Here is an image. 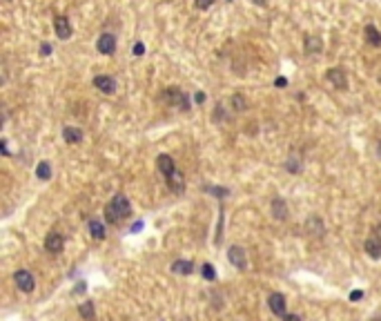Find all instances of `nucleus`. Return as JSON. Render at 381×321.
Returning a JSON list of instances; mask_svg holds the SVG:
<instances>
[{"label":"nucleus","mask_w":381,"mask_h":321,"mask_svg":"<svg viewBox=\"0 0 381 321\" xmlns=\"http://www.w3.org/2000/svg\"><path fill=\"white\" fill-rule=\"evenodd\" d=\"M130 212H132L130 199H127L125 194H116L114 199H112V203L105 205V219H107V223L114 225V223H121Z\"/></svg>","instance_id":"f257e3e1"},{"label":"nucleus","mask_w":381,"mask_h":321,"mask_svg":"<svg viewBox=\"0 0 381 321\" xmlns=\"http://www.w3.org/2000/svg\"><path fill=\"white\" fill-rule=\"evenodd\" d=\"M163 101L169 103V105L174 107H183V110H187V98L178 87H167L165 92H163Z\"/></svg>","instance_id":"f03ea898"},{"label":"nucleus","mask_w":381,"mask_h":321,"mask_svg":"<svg viewBox=\"0 0 381 321\" xmlns=\"http://www.w3.org/2000/svg\"><path fill=\"white\" fill-rule=\"evenodd\" d=\"M96 49L105 56H112L116 51V36L114 34H101L99 43H96Z\"/></svg>","instance_id":"7ed1b4c3"},{"label":"nucleus","mask_w":381,"mask_h":321,"mask_svg":"<svg viewBox=\"0 0 381 321\" xmlns=\"http://www.w3.org/2000/svg\"><path fill=\"white\" fill-rule=\"evenodd\" d=\"M14 281H16V286L23 290V292H32L36 281H34V274L29 270H18L16 274H14Z\"/></svg>","instance_id":"20e7f679"},{"label":"nucleus","mask_w":381,"mask_h":321,"mask_svg":"<svg viewBox=\"0 0 381 321\" xmlns=\"http://www.w3.org/2000/svg\"><path fill=\"white\" fill-rule=\"evenodd\" d=\"M228 259L230 263H232L234 268H239V270H245V266H248V259H245V250L239 246H232L228 250Z\"/></svg>","instance_id":"39448f33"},{"label":"nucleus","mask_w":381,"mask_h":321,"mask_svg":"<svg viewBox=\"0 0 381 321\" xmlns=\"http://www.w3.org/2000/svg\"><path fill=\"white\" fill-rule=\"evenodd\" d=\"M328 81L332 83L337 90L346 92L348 90V78H346V71L339 69V67H332V69H328Z\"/></svg>","instance_id":"423d86ee"},{"label":"nucleus","mask_w":381,"mask_h":321,"mask_svg":"<svg viewBox=\"0 0 381 321\" xmlns=\"http://www.w3.org/2000/svg\"><path fill=\"white\" fill-rule=\"evenodd\" d=\"M54 29H56V36H58L60 40H67L71 36V23L65 16H56L54 18Z\"/></svg>","instance_id":"0eeeda50"},{"label":"nucleus","mask_w":381,"mask_h":321,"mask_svg":"<svg viewBox=\"0 0 381 321\" xmlns=\"http://www.w3.org/2000/svg\"><path fill=\"white\" fill-rule=\"evenodd\" d=\"M94 85H96V90L103 92V94H114V92H116V81H114V76H96V78H94Z\"/></svg>","instance_id":"6e6552de"},{"label":"nucleus","mask_w":381,"mask_h":321,"mask_svg":"<svg viewBox=\"0 0 381 321\" xmlns=\"http://www.w3.org/2000/svg\"><path fill=\"white\" fill-rule=\"evenodd\" d=\"M63 246H65V241H63V236H60L58 232H49L47 239H45V248H47L51 255H58V252H63Z\"/></svg>","instance_id":"1a4fd4ad"},{"label":"nucleus","mask_w":381,"mask_h":321,"mask_svg":"<svg viewBox=\"0 0 381 321\" xmlns=\"http://www.w3.org/2000/svg\"><path fill=\"white\" fill-rule=\"evenodd\" d=\"M156 165H158V172L165 174V177H172V174L176 172V168H174V158L169 156V154H161V156L156 158Z\"/></svg>","instance_id":"9d476101"},{"label":"nucleus","mask_w":381,"mask_h":321,"mask_svg":"<svg viewBox=\"0 0 381 321\" xmlns=\"http://www.w3.org/2000/svg\"><path fill=\"white\" fill-rule=\"evenodd\" d=\"M267 305H270V310L274 314H285V297H283L281 292H274L270 294V299H267Z\"/></svg>","instance_id":"9b49d317"},{"label":"nucleus","mask_w":381,"mask_h":321,"mask_svg":"<svg viewBox=\"0 0 381 321\" xmlns=\"http://www.w3.org/2000/svg\"><path fill=\"white\" fill-rule=\"evenodd\" d=\"M363 34H365V40H368L372 47H379V45H381V32L374 27V25H365Z\"/></svg>","instance_id":"f8f14e48"},{"label":"nucleus","mask_w":381,"mask_h":321,"mask_svg":"<svg viewBox=\"0 0 381 321\" xmlns=\"http://www.w3.org/2000/svg\"><path fill=\"white\" fill-rule=\"evenodd\" d=\"M365 252L372 259H381V239L379 236H372V239L365 241Z\"/></svg>","instance_id":"ddd939ff"},{"label":"nucleus","mask_w":381,"mask_h":321,"mask_svg":"<svg viewBox=\"0 0 381 321\" xmlns=\"http://www.w3.org/2000/svg\"><path fill=\"white\" fill-rule=\"evenodd\" d=\"M63 136H65V141L69 143V145H76V143L83 141V132H80L78 127H65L63 129Z\"/></svg>","instance_id":"4468645a"},{"label":"nucleus","mask_w":381,"mask_h":321,"mask_svg":"<svg viewBox=\"0 0 381 321\" xmlns=\"http://www.w3.org/2000/svg\"><path fill=\"white\" fill-rule=\"evenodd\" d=\"M272 214L276 216V219H288V205H285V201L283 199H279V196H276L274 201H272Z\"/></svg>","instance_id":"2eb2a0df"},{"label":"nucleus","mask_w":381,"mask_h":321,"mask_svg":"<svg viewBox=\"0 0 381 321\" xmlns=\"http://www.w3.org/2000/svg\"><path fill=\"white\" fill-rule=\"evenodd\" d=\"M167 185L172 192H183L185 190V181H183V174L181 172H174L172 177H167Z\"/></svg>","instance_id":"dca6fc26"},{"label":"nucleus","mask_w":381,"mask_h":321,"mask_svg":"<svg viewBox=\"0 0 381 321\" xmlns=\"http://www.w3.org/2000/svg\"><path fill=\"white\" fill-rule=\"evenodd\" d=\"M87 227H89V234L94 236L96 241H103V239H105V225H103L101 221L91 219V221H89V225H87Z\"/></svg>","instance_id":"f3484780"},{"label":"nucleus","mask_w":381,"mask_h":321,"mask_svg":"<svg viewBox=\"0 0 381 321\" xmlns=\"http://www.w3.org/2000/svg\"><path fill=\"white\" fill-rule=\"evenodd\" d=\"M306 49H308V54H321V49H323L321 38H317V36H306Z\"/></svg>","instance_id":"a211bd4d"},{"label":"nucleus","mask_w":381,"mask_h":321,"mask_svg":"<svg viewBox=\"0 0 381 321\" xmlns=\"http://www.w3.org/2000/svg\"><path fill=\"white\" fill-rule=\"evenodd\" d=\"M192 263H189V261H183V259H181V261H174L172 263V270L174 272H176V274H192Z\"/></svg>","instance_id":"6ab92c4d"},{"label":"nucleus","mask_w":381,"mask_h":321,"mask_svg":"<svg viewBox=\"0 0 381 321\" xmlns=\"http://www.w3.org/2000/svg\"><path fill=\"white\" fill-rule=\"evenodd\" d=\"M36 177H38L40 181L51 179V168H49L47 160H40V163H38V168H36Z\"/></svg>","instance_id":"aec40b11"},{"label":"nucleus","mask_w":381,"mask_h":321,"mask_svg":"<svg viewBox=\"0 0 381 321\" xmlns=\"http://www.w3.org/2000/svg\"><path fill=\"white\" fill-rule=\"evenodd\" d=\"M78 312H80V317H83V319H87V321H91V319L96 317V310H94V303H91V301H87V303H80Z\"/></svg>","instance_id":"412c9836"},{"label":"nucleus","mask_w":381,"mask_h":321,"mask_svg":"<svg viewBox=\"0 0 381 321\" xmlns=\"http://www.w3.org/2000/svg\"><path fill=\"white\" fill-rule=\"evenodd\" d=\"M230 105L234 107V112H243L245 107H248V103H245V98L241 94H234L232 98H230Z\"/></svg>","instance_id":"4be33fe9"},{"label":"nucleus","mask_w":381,"mask_h":321,"mask_svg":"<svg viewBox=\"0 0 381 321\" xmlns=\"http://www.w3.org/2000/svg\"><path fill=\"white\" fill-rule=\"evenodd\" d=\"M203 277L208 279V281H214V279H216V270H214L212 263H205V266H203Z\"/></svg>","instance_id":"5701e85b"},{"label":"nucleus","mask_w":381,"mask_h":321,"mask_svg":"<svg viewBox=\"0 0 381 321\" xmlns=\"http://www.w3.org/2000/svg\"><path fill=\"white\" fill-rule=\"evenodd\" d=\"M285 170H288V172H299V170H301V160H299L297 156H292L285 163Z\"/></svg>","instance_id":"b1692460"},{"label":"nucleus","mask_w":381,"mask_h":321,"mask_svg":"<svg viewBox=\"0 0 381 321\" xmlns=\"http://www.w3.org/2000/svg\"><path fill=\"white\" fill-rule=\"evenodd\" d=\"M194 5H197V9H210L214 5V0H194Z\"/></svg>","instance_id":"393cba45"},{"label":"nucleus","mask_w":381,"mask_h":321,"mask_svg":"<svg viewBox=\"0 0 381 321\" xmlns=\"http://www.w3.org/2000/svg\"><path fill=\"white\" fill-rule=\"evenodd\" d=\"M143 54H145V45L136 43V45H134V56H143Z\"/></svg>","instance_id":"a878e982"},{"label":"nucleus","mask_w":381,"mask_h":321,"mask_svg":"<svg viewBox=\"0 0 381 321\" xmlns=\"http://www.w3.org/2000/svg\"><path fill=\"white\" fill-rule=\"evenodd\" d=\"M210 192H212V194H221V199H223V196H228V190H221V188H210Z\"/></svg>","instance_id":"bb28decb"},{"label":"nucleus","mask_w":381,"mask_h":321,"mask_svg":"<svg viewBox=\"0 0 381 321\" xmlns=\"http://www.w3.org/2000/svg\"><path fill=\"white\" fill-rule=\"evenodd\" d=\"M363 297V292L361 290H354V292H350V299H352V301H359V299Z\"/></svg>","instance_id":"cd10ccee"},{"label":"nucleus","mask_w":381,"mask_h":321,"mask_svg":"<svg viewBox=\"0 0 381 321\" xmlns=\"http://www.w3.org/2000/svg\"><path fill=\"white\" fill-rule=\"evenodd\" d=\"M49 51H51V47H49L47 43H45L43 47H40V54H43V56H49Z\"/></svg>","instance_id":"c85d7f7f"},{"label":"nucleus","mask_w":381,"mask_h":321,"mask_svg":"<svg viewBox=\"0 0 381 321\" xmlns=\"http://www.w3.org/2000/svg\"><path fill=\"white\" fill-rule=\"evenodd\" d=\"M283 321H301V317H299V314H285Z\"/></svg>","instance_id":"c756f323"},{"label":"nucleus","mask_w":381,"mask_h":321,"mask_svg":"<svg viewBox=\"0 0 381 321\" xmlns=\"http://www.w3.org/2000/svg\"><path fill=\"white\" fill-rule=\"evenodd\" d=\"M274 85H276V87H285V85H288V81H285V78H283V76H281V78H276V83H274Z\"/></svg>","instance_id":"7c9ffc66"},{"label":"nucleus","mask_w":381,"mask_h":321,"mask_svg":"<svg viewBox=\"0 0 381 321\" xmlns=\"http://www.w3.org/2000/svg\"><path fill=\"white\" fill-rule=\"evenodd\" d=\"M194 101H197V103H203V101H205V94H203V92H199V94L194 96Z\"/></svg>","instance_id":"2f4dec72"},{"label":"nucleus","mask_w":381,"mask_h":321,"mask_svg":"<svg viewBox=\"0 0 381 321\" xmlns=\"http://www.w3.org/2000/svg\"><path fill=\"white\" fill-rule=\"evenodd\" d=\"M254 3H256V5H265V0H254Z\"/></svg>","instance_id":"473e14b6"},{"label":"nucleus","mask_w":381,"mask_h":321,"mask_svg":"<svg viewBox=\"0 0 381 321\" xmlns=\"http://www.w3.org/2000/svg\"><path fill=\"white\" fill-rule=\"evenodd\" d=\"M377 152H379V158H381V143H379V147H377Z\"/></svg>","instance_id":"72a5a7b5"},{"label":"nucleus","mask_w":381,"mask_h":321,"mask_svg":"<svg viewBox=\"0 0 381 321\" xmlns=\"http://www.w3.org/2000/svg\"><path fill=\"white\" fill-rule=\"evenodd\" d=\"M377 236H379V239H381V227H379V234H377Z\"/></svg>","instance_id":"f704fd0d"},{"label":"nucleus","mask_w":381,"mask_h":321,"mask_svg":"<svg viewBox=\"0 0 381 321\" xmlns=\"http://www.w3.org/2000/svg\"><path fill=\"white\" fill-rule=\"evenodd\" d=\"M7 3H9V0H7Z\"/></svg>","instance_id":"c9c22d12"}]
</instances>
